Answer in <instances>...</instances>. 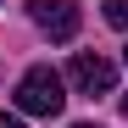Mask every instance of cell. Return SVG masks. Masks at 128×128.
<instances>
[{
    "label": "cell",
    "instance_id": "obj_8",
    "mask_svg": "<svg viewBox=\"0 0 128 128\" xmlns=\"http://www.w3.org/2000/svg\"><path fill=\"white\" fill-rule=\"evenodd\" d=\"M122 61H128V50H122Z\"/></svg>",
    "mask_w": 128,
    "mask_h": 128
},
{
    "label": "cell",
    "instance_id": "obj_1",
    "mask_svg": "<svg viewBox=\"0 0 128 128\" xmlns=\"http://www.w3.org/2000/svg\"><path fill=\"white\" fill-rule=\"evenodd\" d=\"M61 106H67V95H61V72L28 67L22 84H17V112H28V117H61Z\"/></svg>",
    "mask_w": 128,
    "mask_h": 128
},
{
    "label": "cell",
    "instance_id": "obj_6",
    "mask_svg": "<svg viewBox=\"0 0 128 128\" xmlns=\"http://www.w3.org/2000/svg\"><path fill=\"white\" fill-rule=\"evenodd\" d=\"M122 117H128V95H122Z\"/></svg>",
    "mask_w": 128,
    "mask_h": 128
},
{
    "label": "cell",
    "instance_id": "obj_5",
    "mask_svg": "<svg viewBox=\"0 0 128 128\" xmlns=\"http://www.w3.org/2000/svg\"><path fill=\"white\" fill-rule=\"evenodd\" d=\"M0 128H22V117H17V112H0Z\"/></svg>",
    "mask_w": 128,
    "mask_h": 128
},
{
    "label": "cell",
    "instance_id": "obj_4",
    "mask_svg": "<svg viewBox=\"0 0 128 128\" xmlns=\"http://www.w3.org/2000/svg\"><path fill=\"white\" fill-rule=\"evenodd\" d=\"M106 22H112V28H128V0H106Z\"/></svg>",
    "mask_w": 128,
    "mask_h": 128
},
{
    "label": "cell",
    "instance_id": "obj_7",
    "mask_svg": "<svg viewBox=\"0 0 128 128\" xmlns=\"http://www.w3.org/2000/svg\"><path fill=\"white\" fill-rule=\"evenodd\" d=\"M72 128H95V122H72Z\"/></svg>",
    "mask_w": 128,
    "mask_h": 128
},
{
    "label": "cell",
    "instance_id": "obj_3",
    "mask_svg": "<svg viewBox=\"0 0 128 128\" xmlns=\"http://www.w3.org/2000/svg\"><path fill=\"white\" fill-rule=\"evenodd\" d=\"M28 17L50 39H72L78 34V6H72V0H28Z\"/></svg>",
    "mask_w": 128,
    "mask_h": 128
},
{
    "label": "cell",
    "instance_id": "obj_2",
    "mask_svg": "<svg viewBox=\"0 0 128 128\" xmlns=\"http://www.w3.org/2000/svg\"><path fill=\"white\" fill-rule=\"evenodd\" d=\"M67 78L78 84L84 95H112V84H117V67L106 56H89V50H78L72 56V67H67Z\"/></svg>",
    "mask_w": 128,
    "mask_h": 128
}]
</instances>
